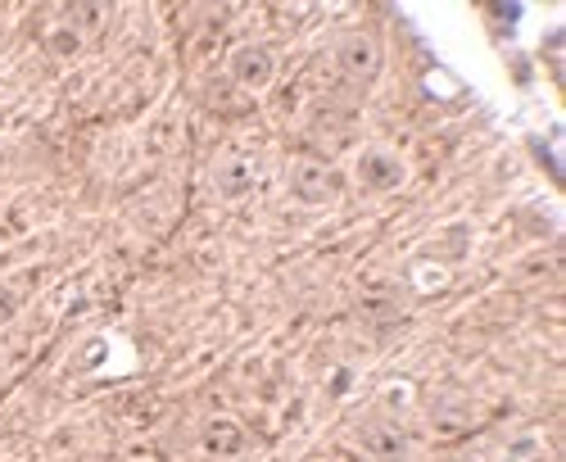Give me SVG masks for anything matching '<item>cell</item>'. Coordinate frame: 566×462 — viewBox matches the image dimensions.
Listing matches in <instances>:
<instances>
[{
	"label": "cell",
	"instance_id": "cell-1",
	"mask_svg": "<svg viewBox=\"0 0 566 462\" xmlns=\"http://www.w3.org/2000/svg\"><path fill=\"white\" fill-rule=\"evenodd\" d=\"M336 69H340V77H349V82H358V86L376 82V77H381V69H386V45H381V36H376L371 28H349V32L336 41Z\"/></svg>",
	"mask_w": 566,
	"mask_h": 462
},
{
	"label": "cell",
	"instance_id": "cell-2",
	"mask_svg": "<svg viewBox=\"0 0 566 462\" xmlns=\"http://www.w3.org/2000/svg\"><path fill=\"white\" fill-rule=\"evenodd\" d=\"M354 177H358V187L363 191H376V196H390L399 187H408V164L399 150L390 146H367L354 164Z\"/></svg>",
	"mask_w": 566,
	"mask_h": 462
},
{
	"label": "cell",
	"instance_id": "cell-3",
	"mask_svg": "<svg viewBox=\"0 0 566 462\" xmlns=\"http://www.w3.org/2000/svg\"><path fill=\"white\" fill-rule=\"evenodd\" d=\"M291 191L304 204H332L340 196V172L326 159H317V155H300L291 164Z\"/></svg>",
	"mask_w": 566,
	"mask_h": 462
},
{
	"label": "cell",
	"instance_id": "cell-4",
	"mask_svg": "<svg viewBox=\"0 0 566 462\" xmlns=\"http://www.w3.org/2000/svg\"><path fill=\"white\" fill-rule=\"evenodd\" d=\"M227 77L241 91H268L276 77V51L272 45H259V41L235 45L231 60H227Z\"/></svg>",
	"mask_w": 566,
	"mask_h": 462
},
{
	"label": "cell",
	"instance_id": "cell-5",
	"mask_svg": "<svg viewBox=\"0 0 566 462\" xmlns=\"http://www.w3.org/2000/svg\"><path fill=\"white\" fill-rule=\"evenodd\" d=\"M259 155L250 150H227L218 164H213V191L222 200H245L254 187H259Z\"/></svg>",
	"mask_w": 566,
	"mask_h": 462
},
{
	"label": "cell",
	"instance_id": "cell-6",
	"mask_svg": "<svg viewBox=\"0 0 566 462\" xmlns=\"http://www.w3.org/2000/svg\"><path fill=\"white\" fill-rule=\"evenodd\" d=\"M358 444L376 458V462H403L408 458V431L395 422V418H376V422H367L363 431H358Z\"/></svg>",
	"mask_w": 566,
	"mask_h": 462
},
{
	"label": "cell",
	"instance_id": "cell-7",
	"mask_svg": "<svg viewBox=\"0 0 566 462\" xmlns=\"http://www.w3.org/2000/svg\"><path fill=\"white\" fill-rule=\"evenodd\" d=\"M200 449L213 453V458H235L245 449V427L235 418H209L205 431H200Z\"/></svg>",
	"mask_w": 566,
	"mask_h": 462
},
{
	"label": "cell",
	"instance_id": "cell-8",
	"mask_svg": "<svg viewBox=\"0 0 566 462\" xmlns=\"http://www.w3.org/2000/svg\"><path fill=\"white\" fill-rule=\"evenodd\" d=\"M10 317H14V295L0 291V322H10Z\"/></svg>",
	"mask_w": 566,
	"mask_h": 462
},
{
	"label": "cell",
	"instance_id": "cell-9",
	"mask_svg": "<svg viewBox=\"0 0 566 462\" xmlns=\"http://www.w3.org/2000/svg\"><path fill=\"white\" fill-rule=\"evenodd\" d=\"M535 462H544V458H535Z\"/></svg>",
	"mask_w": 566,
	"mask_h": 462
}]
</instances>
